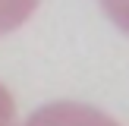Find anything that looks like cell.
Segmentation results:
<instances>
[{"label":"cell","mask_w":129,"mask_h":126,"mask_svg":"<svg viewBox=\"0 0 129 126\" xmlns=\"http://www.w3.org/2000/svg\"><path fill=\"white\" fill-rule=\"evenodd\" d=\"M101 6L110 16V22L129 35V0H101Z\"/></svg>","instance_id":"obj_3"},{"label":"cell","mask_w":129,"mask_h":126,"mask_svg":"<svg viewBox=\"0 0 129 126\" xmlns=\"http://www.w3.org/2000/svg\"><path fill=\"white\" fill-rule=\"evenodd\" d=\"M35 6H38V0H0V35L16 32L35 13Z\"/></svg>","instance_id":"obj_2"},{"label":"cell","mask_w":129,"mask_h":126,"mask_svg":"<svg viewBox=\"0 0 129 126\" xmlns=\"http://www.w3.org/2000/svg\"><path fill=\"white\" fill-rule=\"evenodd\" d=\"M22 126H120L113 117L91 104H79V101H54L44 104L25 120Z\"/></svg>","instance_id":"obj_1"},{"label":"cell","mask_w":129,"mask_h":126,"mask_svg":"<svg viewBox=\"0 0 129 126\" xmlns=\"http://www.w3.org/2000/svg\"><path fill=\"white\" fill-rule=\"evenodd\" d=\"M0 126H16V101L0 85Z\"/></svg>","instance_id":"obj_4"}]
</instances>
